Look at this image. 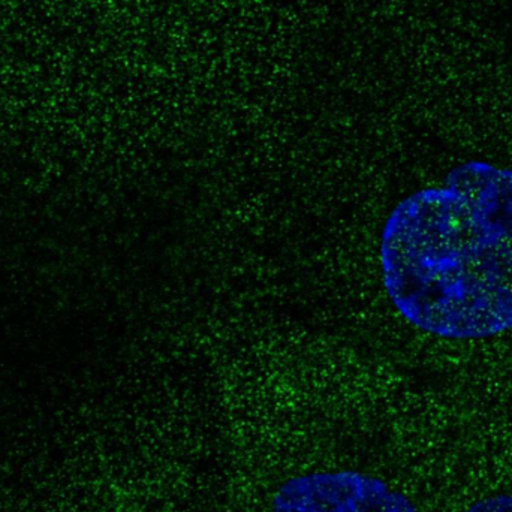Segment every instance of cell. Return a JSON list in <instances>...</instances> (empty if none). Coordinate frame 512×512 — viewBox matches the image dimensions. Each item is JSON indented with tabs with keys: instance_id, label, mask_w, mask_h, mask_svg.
<instances>
[{
	"instance_id": "obj_3",
	"label": "cell",
	"mask_w": 512,
	"mask_h": 512,
	"mask_svg": "<svg viewBox=\"0 0 512 512\" xmlns=\"http://www.w3.org/2000/svg\"><path fill=\"white\" fill-rule=\"evenodd\" d=\"M466 512H512V495H498L483 499Z\"/></svg>"
},
{
	"instance_id": "obj_2",
	"label": "cell",
	"mask_w": 512,
	"mask_h": 512,
	"mask_svg": "<svg viewBox=\"0 0 512 512\" xmlns=\"http://www.w3.org/2000/svg\"><path fill=\"white\" fill-rule=\"evenodd\" d=\"M273 512H417L381 478L357 471L309 472L277 489Z\"/></svg>"
},
{
	"instance_id": "obj_1",
	"label": "cell",
	"mask_w": 512,
	"mask_h": 512,
	"mask_svg": "<svg viewBox=\"0 0 512 512\" xmlns=\"http://www.w3.org/2000/svg\"><path fill=\"white\" fill-rule=\"evenodd\" d=\"M385 291L418 330L483 340L512 330V168L469 161L400 201L381 236Z\"/></svg>"
}]
</instances>
